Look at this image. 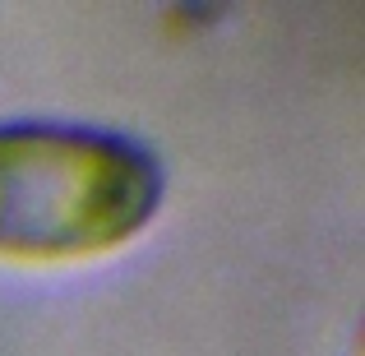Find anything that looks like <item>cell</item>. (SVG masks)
I'll return each mask as SVG.
<instances>
[{"label": "cell", "instance_id": "cell-1", "mask_svg": "<svg viewBox=\"0 0 365 356\" xmlns=\"http://www.w3.org/2000/svg\"><path fill=\"white\" fill-rule=\"evenodd\" d=\"M167 199L143 139L79 121H0V264H88L134 245Z\"/></svg>", "mask_w": 365, "mask_h": 356}]
</instances>
